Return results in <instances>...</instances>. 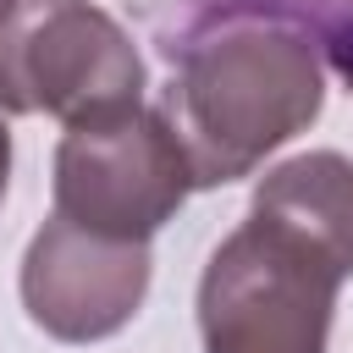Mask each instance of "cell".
I'll return each mask as SVG.
<instances>
[{"label":"cell","instance_id":"277c9868","mask_svg":"<svg viewBox=\"0 0 353 353\" xmlns=\"http://www.w3.org/2000/svg\"><path fill=\"white\" fill-rule=\"evenodd\" d=\"M188 193H193L188 154H182L176 132L165 127V116L149 110L143 99L83 116L61 132L55 215H66L88 232L149 243L182 210Z\"/></svg>","mask_w":353,"mask_h":353},{"label":"cell","instance_id":"52a82bcc","mask_svg":"<svg viewBox=\"0 0 353 353\" xmlns=\"http://www.w3.org/2000/svg\"><path fill=\"white\" fill-rule=\"evenodd\" d=\"M6 176H11V127L0 121V199H6Z\"/></svg>","mask_w":353,"mask_h":353},{"label":"cell","instance_id":"8992f818","mask_svg":"<svg viewBox=\"0 0 353 353\" xmlns=\"http://www.w3.org/2000/svg\"><path fill=\"white\" fill-rule=\"evenodd\" d=\"M210 6H248V11H270V17L298 22L320 44L331 72L342 83H353V0H210Z\"/></svg>","mask_w":353,"mask_h":353},{"label":"cell","instance_id":"5b68a950","mask_svg":"<svg viewBox=\"0 0 353 353\" xmlns=\"http://www.w3.org/2000/svg\"><path fill=\"white\" fill-rule=\"evenodd\" d=\"M149 292V243L50 215L22 254V309L55 342L116 336Z\"/></svg>","mask_w":353,"mask_h":353},{"label":"cell","instance_id":"6da1fadb","mask_svg":"<svg viewBox=\"0 0 353 353\" xmlns=\"http://www.w3.org/2000/svg\"><path fill=\"white\" fill-rule=\"evenodd\" d=\"M353 276V160L309 149L265 171L248 221L199 276L204 353H325Z\"/></svg>","mask_w":353,"mask_h":353},{"label":"cell","instance_id":"3957f363","mask_svg":"<svg viewBox=\"0 0 353 353\" xmlns=\"http://www.w3.org/2000/svg\"><path fill=\"white\" fill-rule=\"evenodd\" d=\"M143 99L132 33L94 0H0V110L66 127Z\"/></svg>","mask_w":353,"mask_h":353},{"label":"cell","instance_id":"7a4b0ae2","mask_svg":"<svg viewBox=\"0 0 353 353\" xmlns=\"http://www.w3.org/2000/svg\"><path fill=\"white\" fill-rule=\"evenodd\" d=\"M325 105L320 44L270 11L210 6L182 44H171V83L160 99L193 188L248 176L265 154L298 138Z\"/></svg>","mask_w":353,"mask_h":353}]
</instances>
